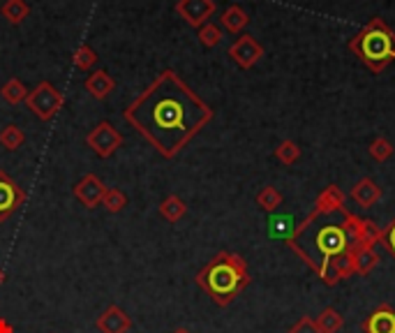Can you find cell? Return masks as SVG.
Returning a JSON list of instances; mask_svg holds the SVG:
<instances>
[{"label": "cell", "mask_w": 395, "mask_h": 333, "mask_svg": "<svg viewBox=\"0 0 395 333\" xmlns=\"http://www.w3.org/2000/svg\"><path fill=\"white\" fill-rule=\"evenodd\" d=\"M349 253H352V259H354V273L358 275H367L377 264H379V257H377L374 248L349 245Z\"/></svg>", "instance_id": "2e32d148"}, {"label": "cell", "mask_w": 395, "mask_h": 333, "mask_svg": "<svg viewBox=\"0 0 395 333\" xmlns=\"http://www.w3.org/2000/svg\"><path fill=\"white\" fill-rule=\"evenodd\" d=\"M26 204V192L7 171L0 169V222H7Z\"/></svg>", "instance_id": "8992f818"}, {"label": "cell", "mask_w": 395, "mask_h": 333, "mask_svg": "<svg viewBox=\"0 0 395 333\" xmlns=\"http://www.w3.org/2000/svg\"><path fill=\"white\" fill-rule=\"evenodd\" d=\"M0 95L7 102V105H21L28 97V88H26V83L19 79H10L0 90Z\"/></svg>", "instance_id": "cb8c5ba5"}, {"label": "cell", "mask_w": 395, "mask_h": 333, "mask_svg": "<svg viewBox=\"0 0 395 333\" xmlns=\"http://www.w3.org/2000/svg\"><path fill=\"white\" fill-rule=\"evenodd\" d=\"M123 118L162 157L173 160L213 120V109L176 72L164 70L125 107Z\"/></svg>", "instance_id": "6da1fadb"}, {"label": "cell", "mask_w": 395, "mask_h": 333, "mask_svg": "<svg viewBox=\"0 0 395 333\" xmlns=\"http://www.w3.org/2000/svg\"><path fill=\"white\" fill-rule=\"evenodd\" d=\"M315 245L319 250L321 262H324V259H330V257H335L340 253H345V250H349V238L345 234L342 225H326V227H321L317 231Z\"/></svg>", "instance_id": "52a82bcc"}, {"label": "cell", "mask_w": 395, "mask_h": 333, "mask_svg": "<svg viewBox=\"0 0 395 333\" xmlns=\"http://www.w3.org/2000/svg\"><path fill=\"white\" fill-rule=\"evenodd\" d=\"M250 271L241 255L236 253H217L210 262L197 273V285L204 290L215 305L227 308L229 303L236 301L247 285H250Z\"/></svg>", "instance_id": "7a4b0ae2"}, {"label": "cell", "mask_w": 395, "mask_h": 333, "mask_svg": "<svg viewBox=\"0 0 395 333\" xmlns=\"http://www.w3.org/2000/svg\"><path fill=\"white\" fill-rule=\"evenodd\" d=\"M349 49L372 72H382L395 60V33L384 23V18L374 16L361 33L349 40Z\"/></svg>", "instance_id": "3957f363"}, {"label": "cell", "mask_w": 395, "mask_h": 333, "mask_svg": "<svg viewBox=\"0 0 395 333\" xmlns=\"http://www.w3.org/2000/svg\"><path fill=\"white\" fill-rule=\"evenodd\" d=\"M275 157L282 162V164H293L301 160V148L296 142H291V139H287V142H282L278 148H275Z\"/></svg>", "instance_id": "4316f807"}, {"label": "cell", "mask_w": 395, "mask_h": 333, "mask_svg": "<svg viewBox=\"0 0 395 333\" xmlns=\"http://www.w3.org/2000/svg\"><path fill=\"white\" fill-rule=\"evenodd\" d=\"M0 333H14V327L3 317H0Z\"/></svg>", "instance_id": "1f68e13d"}, {"label": "cell", "mask_w": 395, "mask_h": 333, "mask_svg": "<svg viewBox=\"0 0 395 333\" xmlns=\"http://www.w3.org/2000/svg\"><path fill=\"white\" fill-rule=\"evenodd\" d=\"M26 105H28V109L35 114V118L42 120V123H49V120L63 109V105H65V95H63L53 83L40 81L33 90H28Z\"/></svg>", "instance_id": "277c9868"}, {"label": "cell", "mask_w": 395, "mask_h": 333, "mask_svg": "<svg viewBox=\"0 0 395 333\" xmlns=\"http://www.w3.org/2000/svg\"><path fill=\"white\" fill-rule=\"evenodd\" d=\"M95 327L102 333H127L132 329V319L121 305H109V308L97 317Z\"/></svg>", "instance_id": "7c38bea8"}, {"label": "cell", "mask_w": 395, "mask_h": 333, "mask_svg": "<svg viewBox=\"0 0 395 333\" xmlns=\"http://www.w3.org/2000/svg\"><path fill=\"white\" fill-rule=\"evenodd\" d=\"M102 206L109 211V213H121L125 206H127V197L123 190L118 188H107L104 197H102Z\"/></svg>", "instance_id": "484cf974"}, {"label": "cell", "mask_w": 395, "mask_h": 333, "mask_svg": "<svg viewBox=\"0 0 395 333\" xmlns=\"http://www.w3.org/2000/svg\"><path fill=\"white\" fill-rule=\"evenodd\" d=\"M315 322H317V329H319L321 333H337L340 329L345 327V317H342V314H340L335 308H330V305L317 314Z\"/></svg>", "instance_id": "ffe728a7"}, {"label": "cell", "mask_w": 395, "mask_h": 333, "mask_svg": "<svg viewBox=\"0 0 395 333\" xmlns=\"http://www.w3.org/2000/svg\"><path fill=\"white\" fill-rule=\"evenodd\" d=\"M176 14L192 28H201L215 14V0H178Z\"/></svg>", "instance_id": "9c48e42d"}, {"label": "cell", "mask_w": 395, "mask_h": 333, "mask_svg": "<svg viewBox=\"0 0 395 333\" xmlns=\"http://www.w3.org/2000/svg\"><path fill=\"white\" fill-rule=\"evenodd\" d=\"M382 245L389 250V255L395 259V218L389 222V227L384 229V234H382Z\"/></svg>", "instance_id": "f546056e"}, {"label": "cell", "mask_w": 395, "mask_h": 333, "mask_svg": "<svg viewBox=\"0 0 395 333\" xmlns=\"http://www.w3.org/2000/svg\"><path fill=\"white\" fill-rule=\"evenodd\" d=\"M256 204H259L261 211L273 213L282 206V194L278 188H273V185H264V188L256 192Z\"/></svg>", "instance_id": "603a6c76"}, {"label": "cell", "mask_w": 395, "mask_h": 333, "mask_svg": "<svg viewBox=\"0 0 395 333\" xmlns=\"http://www.w3.org/2000/svg\"><path fill=\"white\" fill-rule=\"evenodd\" d=\"M107 192V185L102 183V179L95 174H86L84 179H81L75 185V197L84 204L86 208H97L99 204H102V197Z\"/></svg>", "instance_id": "30bf717a"}, {"label": "cell", "mask_w": 395, "mask_h": 333, "mask_svg": "<svg viewBox=\"0 0 395 333\" xmlns=\"http://www.w3.org/2000/svg\"><path fill=\"white\" fill-rule=\"evenodd\" d=\"M229 56H232V60L241 70H250L264 56V46L256 42L252 35H241L232 46H229Z\"/></svg>", "instance_id": "ba28073f"}, {"label": "cell", "mask_w": 395, "mask_h": 333, "mask_svg": "<svg viewBox=\"0 0 395 333\" xmlns=\"http://www.w3.org/2000/svg\"><path fill=\"white\" fill-rule=\"evenodd\" d=\"M84 88H86V92H88L90 97L107 100L114 92L116 81H114V77L107 70H97L93 74H88V79L84 81Z\"/></svg>", "instance_id": "9a60e30c"}, {"label": "cell", "mask_w": 395, "mask_h": 333, "mask_svg": "<svg viewBox=\"0 0 395 333\" xmlns=\"http://www.w3.org/2000/svg\"><path fill=\"white\" fill-rule=\"evenodd\" d=\"M363 333H395V308L391 303H382L367 314L361 324Z\"/></svg>", "instance_id": "8fae6325"}, {"label": "cell", "mask_w": 395, "mask_h": 333, "mask_svg": "<svg viewBox=\"0 0 395 333\" xmlns=\"http://www.w3.org/2000/svg\"><path fill=\"white\" fill-rule=\"evenodd\" d=\"M72 63H75V68H79V70H90L97 63V53L93 46L81 44V46H77L75 56H72Z\"/></svg>", "instance_id": "d4e9b609"}, {"label": "cell", "mask_w": 395, "mask_h": 333, "mask_svg": "<svg viewBox=\"0 0 395 333\" xmlns=\"http://www.w3.org/2000/svg\"><path fill=\"white\" fill-rule=\"evenodd\" d=\"M199 42L206 46V49H213L220 42H222V31H220V26L215 23H204L199 28Z\"/></svg>", "instance_id": "f1b7e54d"}, {"label": "cell", "mask_w": 395, "mask_h": 333, "mask_svg": "<svg viewBox=\"0 0 395 333\" xmlns=\"http://www.w3.org/2000/svg\"><path fill=\"white\" fill-rule=\"evenodd\" d=\"M86 144H88V148H93V153L97 157L107 160V157H112L118 148L123 146V134L118 132V130L109 123V120H102V123H97L88 132Z\"/></svg>", "instance_id": "5b68a950"}, {"label": "cell", "mask_w": 395, "mask_h": 333, "mask_svg": "<svg viewBox=\"0 0 395 333\" xmlns=\"http://www.w3.org/2000/svg\"><path fill=\"white\" fill-rule=\"evenodd\" d=\"M23 144H26V134L19 125L10 123L0 130V146H3L5 151H19Z\"/></svg>", "instance_id": "7402d4cb"}, {"label": "cell", "mask_w": 395, "mask_h": 333, "mask_svg": "<svg viewBox=\"0 0 395 333\" xmlns=\"http://www.w3.org/2000/svg\"><path fill=\"white\" fill-rule=\"evenodd\" d=\"M220 21H222L224 31L238 35L247 23H250V16L245 14V9L241 5H229L222 12V18H220Z\"/></svg>", "instance_id": "e0dca14e"}, {"label": "cell", "mask_w": 395, "mask_h": 333, "mask_svg": "<svg viewBox=\"0 0 395 333\" xmlns=\"http://www.w3.org/2000/svg\"><path fill=\"white\" fill-rule=\"evenodd\" d=\"M171 333H192V331H190V329H183V327H180V329H176V331H171Z\"/></svg>", "instance_id": "d6a6232c"}, {"label": "cell", "mask_w": 395, "mask_h": 333, "mask_svg": "<svg viewBox=\"0 0 395 333\" xmlns=\"http://www.w3.org/2000/svg\"><path fill=\"white\" fill-rule=\"evenodd\" d=\"M3 280H5V275H3V271H0V285H3Z\"/></svg>", "instance_id": "836d02e7"}, {"label": "cell", "mask_w": 395, "mask_h": 333, "mask_svg": "<svg viewBox=\"0 0 395 333\" xmlns=\"http://www.w3.org/2000/svg\"><path fill=\"white\" fill-rule=\"evenodd\" d=\"M289 333H321V331L317 329V322L312 319V317H301V319L289 329Z\"/></svg>", "instance_id": "4dcf8cb0"}, {"label": "cell", "mask_w": 395, "mask_h": 333, "mask_svg": "<svg viewBox=\"0 0 395 333\" xmlns=\"http://www.w3.org/2000/svg\"><path fill=\"white\" fill-rule=\"evenodd\" d=\"M382 234H384V229H382L379 225H377L374 220L363 218V222H361V231H358V240H356V245L374 248L377 243H382Z\"/></svg>", "instance_id": "44dd1931"}, {"label": "cell", "mask_w": 395, "mask_h": 333, "mask_svg": "<svg viewBox=\"0 0 395 333\" xmlns=\"http://www.w3.org/2000/svg\"><path fill=\"white\" fill-rule=\"evenodd\" d=\"M317 216H333V213H342L345 211V192L337 188V185H328L317 197L315 208Z\"/></svg>", "instance_id": "4fadbf2b"}, {"label": "cell", "mask_w": 395, "mask_h": 333, "mask_svg": "<svg viewBox=\"0 0 395 333\" xmlns=\"http://www.w3.org/2000/svg\"><path fill=\"white\" fill-rule=\"evenodd\" d=\"M349 197H352L361 208H372L374 204L382 199V188L370 179V176H365V179H361L354 185Z\"/></svg>", "instance_id": "5bb4252c"}, {"label": "cell", "mask_w": 395, "mask_h": 333, "mask_svg": "<svg viewBox=\"0 0 395 333\" xmlns=\"http://www.w3.org/2000/svg\"><path fill=\"white\" fill-rule=\"evenodd\" d=\"M0 14L7 18V23L19 26L31 14V5L26 0H5V5L0 7Z\"/></svg>", "instance_id": "d6986e66"}, {"label": "cell", "mask_w": 395, "mask_h": 333, "mask_svg": "<svg viewBox=\"0 0 395 333\" xmlns=\"http://www.w3.org/2000/svg\"><path fill=\"white\" fill-rule=\"evenodd\" d=\"M367 151H370V157L374 162H386L393 155V144L389 142V139L377 137V139H372V144Z\"/></svg>", "instance_id": "83f0119b"}, {"label": "cell", "mask_w": 395, "mask_h": 333, "mask_svg": "<svg viewBox=\"0 0 395 333\" xmlns=\"http://www.w3.org/2000/svg\"><path fill=\"white\" fill-rule=\"evenodd\" d=\"M160 216L167 220V222H178L180 218H185V213H188V204L183 201L178 194H169V197H164L160 201Z\"/></svg>", "instance_id": "ac0fdd59"}]
</instances>
